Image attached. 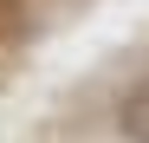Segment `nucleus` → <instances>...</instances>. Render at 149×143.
<instances>
[{
    "label": "nucleus",
    "mask_w": 149,
    "mask_h": 143,
    "mask_svg": "<svg viewBox=\"0 0 149 143\" xmlns=\"http://www.w3.org/2000/svg\"><path fill=\"white\" fill-rule=\"evenodd\" d=\"M117 124H123V137H130V143H149V78L117 104Z\"/></svg>",
    "instance_id": "obj_1"
},
{
    "label": "nucleus",
    "mask_w": 149,
    "mask_h": 143,
    "mask_svg": "<svg viewBox=\"0 0 149 143\" xmlns=\"http://www.w3.org/2000/svg\"><path fill=\"white\" fill-rule=\"evenodd\" d=\"M19 13H26V0H0V39L19 33Z\"/></svg>",
    "instance_id": "obj_2"
}]
</instances>
